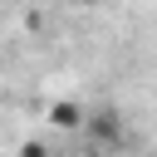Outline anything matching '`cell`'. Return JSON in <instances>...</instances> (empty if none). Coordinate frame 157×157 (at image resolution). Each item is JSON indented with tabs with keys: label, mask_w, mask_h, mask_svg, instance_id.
<instances>
[{
	"label": "cell",
	"mask_w": 157,
	"mask_h": 157,
	"mask_svg": "<svg viewBox=\"0 0 157 157\" xmlns=\"http://www.w3.org/2000/svg\"><path fill=\"white\" fill-rule=\"evenodd\" d=\"M83 128H88L93 142H118V137H123V118H118L113 108H103V113H93V118L83 113Z\"/></svg>",
	"instance_id": "cell-1"
},
{
	"label": "cell",
	"mask_w": 157,
	"mask_h": 157,
	"mask_svg": "<svg viewBox=\"0 0 157 157\" xmlns=\"http://www.w3.org/2000/svg\"><path fill=\"white\" fill-rule=\"evenodd\" d=\"M49 123L64 128V132H74V128H83V108L69 103V98H59V103H49Z\"/></svg>",
	"instance_id": "cell-2"
}]
</instances>
